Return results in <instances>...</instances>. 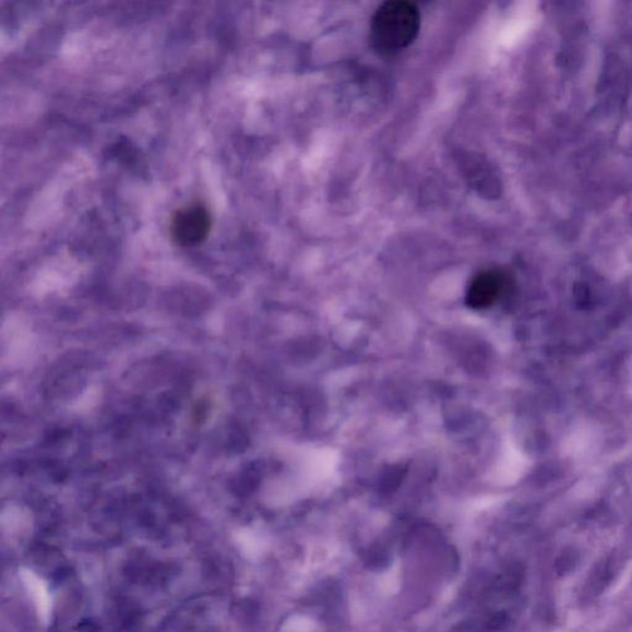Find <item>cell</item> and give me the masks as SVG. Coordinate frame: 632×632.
Instances as JSON below:
<instances>
[{
    "instance_id": "cell-1",
    "label": "cell",
    "mask_w": 632,
    "mask_h": 632,
    "mask_svg": "<svg viewBox=\"0 0 632 632\" xmlns=\"http://www.w3.org/2000/svg\"><path fill=\"white\" fill-rule=\"evenodd\" d=\"M419 8L407 0L383 3L374 13L370 27V41L382 56H394L407 50L420 32Z\"/></svg>"
},
{
    "instance_id": "cell-2",
    "label": "cell",
    "mask_w": 632,
    "mask_h": 632,
    "mask_svg": "<svg viewBox=\"0 0 632 632\" xmlns=\"http://www.w3.org/2000/svg\"><path fill=\"white\" fill-rule=\"evenodd\" d=\"M211 229V214L205 206L198 203L177 211L171 223L172 238L181 247H194L202 242Z\"/></svg>"
},
{
    "instance_id": "cell-3",
    "label": "cell",
    "mask_w": 632,
    "mask_h": 632,
    "mask_svg": "<svg viewBox=\"0 0 632 632\" xmlns=\"http://www.w3.org/2000/svg\"><path fill=\"white\" fill-rule=\"evenodd\" d=\"M504 277L499 272L486 271L470 282L467 301L472 308L484 309L492 306L502 295Z\"/></svg>"
},
{
    "instance_id": "cell-4",
    "label": "cell",
    "mask_w": 632,
    "mask_h": 632,
    "mask_svg": "<svg viewBox=\"0 0 632 632\" xmlns=\"http://www.w3.org/2000/svg\"><path fill=\"white\" fill-rule=\"evenodd\" d=\"M450 632H480L478 622L475 620L462 621Z\"/></svg>"
}]
</instances>
